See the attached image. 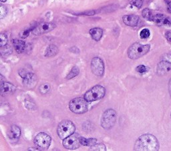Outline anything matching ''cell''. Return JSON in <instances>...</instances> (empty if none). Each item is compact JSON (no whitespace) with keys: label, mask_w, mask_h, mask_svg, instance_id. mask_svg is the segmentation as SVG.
I'll return each mask as SVG.
<instances>
[{"label":"cell","mask_w":171,"mask_h":151,"mask_svg":"<svg viewBox=\"0 0 171 151\" xmlns=\"http://www.w3.org/2000/svg\"><path fill=\"white\" fill-rule=\"evenodd\" d=\"M159 147L158 141L155 136L145 134L136 140L134 149L137 151H156L159 150Z\"/></svg>","instance_id":"obj_1"},{"label":"cell","mask_w":171,"mask_h":151,"mask_svg":"<svg viewBox=\"0 0 171 151\" xmlns=\"http://www.w3.org/2000/svg\"><path fill=\"white\" fill-rule=\"evenodd\" d=\"M150 49V45H142L139 43H134L129 47L128 50V57L132 59H136L148 54Z\"/></svg>","instance_id":"obj_2"},{"label":"cell","mask_w":171,"mask_h":151,"mask_svg":"<svg viewBox=\"0 0 171 151\" xmlns=\"http://www.w3.org/2000/svg\"><path fill=\"white\" fill-rule=\"evenodd\" d=\"M69 108L70 111L75 114H84L88 111V101L84 98H75L70 102Z\"/></svg>","instance_id":"obj_3"},{"label":"cell","mask_w":171,"mask_h":151,"mask_svg":"<svg viewBox=\"0 0 171 151\" xmlns=\"http://www.w3.org/2000/svg\"><path fill=\"white\" fill-rule=\"evenodd\" d=\"M76 127L74 124L70 121H62L58 126L57 133L61 139H64L74 133Z\"/></svg>","instance_id":"obj_4"},{"label":"cell","mask_w":171,"mask_h":151,"mask_svg":"<svg viewBox=\"0 0 171 151\" xmlns=\"http://www.w3.org/2000/svg\"><path fill=\"white\" fill-rule=\"evenodd\" d=\"M105 94L106 89L104 86L96 85L86 92L84 98L88 102H93L102 99Z\"/></svg>","instance_id":"obj_5"},{"label":"cell","mask_w":171,"mask_h":151,"mask_svg":"<svg viewBox=\"0 0 171 151\" xmlns=\"http://www.w3.org/2000/svg\"><path fill=\"white\" fill-rule=\"evenodd\" d=\"M117 114L113 109H108L103 113L101 119V126L103 128L109 130L116 124Z\"/></svg>","instance_id":"obj_6"},{"label":"cell","mask_w":171,"mask_h":151,"mask_svg":"<svg viewBox=\"0 0 171 151\" xmlns=\"http://www.w3.org/2000/svg\"><path fill=\"white\" fill-rule=\"evenodd\" d=\"M52 139L50 136L45 133H40L36 136L34 139V144L36 148L40 150H46L51 144Z\"/></svg>","instance_id":"obj_7"},{"label":"cell","mask_w":171,"mask_h":151,"mask_svg":"<svg viewBox=\"0 0 171 151\" xmlns=\"http://www.w3.org/2000/svg\"><path fill=\"white\" fill-rule=\"evenodd\" d=\"M19 74L23 78V82L25 86L29 89L34 87L36 83H37V79H36V77L34 74L27 71L24 69L20 70L19 71Z\"/></svg>","instance_id":"obj_8"},{"label":"cell","mask_w":171,"mask_h":151,"mask_svg":"<svg viewBox=\"0 0 171 151\" xmlns=\"http://www.w3.org/2000/svg\"><path fill=\"white\" fill-rule=\"evenodd\" d=\"M80 136L77 134L73 133L70 136L63 139V146L69 150L78 149L80 146Z\"/></svg>","instance_id":"obj_9"},{"label":"cell","mask_w":171,"mask_h":151,"mask_svg":"<svg viewBox=\"0 0 171 151\" xmlns=\"http://www.w3.org/2000/svg\"><path fill=\"white\" fill-rule=\"evenodd\" d=\"M104 64L100 57H94L91 61V70L93 73L98 77H102L104 73Z\"/></svg>","instance_id":"obj_10"},{"label":"cell","mask_w":171,"mask_h":151,"mask_svg":"<svg viewBox=\"0 0 171 151\" xmlns=\"http://www.w3.org/2000/svg\"><path fill=\"white\" fill-rule=\"evenodd\" d=\"M55 27L56 25L54 23L44 22V23H41L36 26L32 30V32L36 35H40L51 32V31L55 29Z\"/></svg>","instance_id":"obj_11"},{"label":"cell","mask_w":171,"mask_h":151,"mask_svg":"<svg viewBox=\"0 0 171 151\" xmlns=\"http://www.w3.org/2000/svg\"><path fill=\"white\" fill-rule=\"evenodd\" d=\"M152 21L158 26H171V19L162 14H157V15H153Z\"/></svg>","instance_id":"obj_12"},{"label":"cell","mask_w":171,"mask_h":151,"mask_svg":"<svg viewBox=\"0 0 171 151\" xmlns=\"http://www.w3.org/2000/svg\"><path fill=\"white\" fill-rule=\"evenodd\" d=\"M16 90V86L8 82H0V95H5L13 93Z\"/></svg>","instance_id":"obj_13"},{"label":"cell","mask_w":171,"mask_h":151,"mask_svg":"<svg viewBox=\"0 0 171 151\" xmlns=\"http://www.w3.org/2000/svg\"><path fill=\"white\" fill-rule=\"evenodd\" d=\"M21 136V130L16 125H12L7 133V137L12 142H17Z\"/></svg>","instance_id":"obj_14"},{"label":"cell","mask_w":171,"mask_h":151,"mask_svg":"<svg viewBox=\"0 0 171 151\" xmlns=\"http://www.w3.org/2000/svg\"><path fill=\"white\" fill-rule=\"evenodd\" d=\"M122 20L128 26L136 27L138 23L139 17L136 15H127L123 16Z\"/></svg>","instance_id":"obj_15"},{"label":"cell","mask_w":171,"mask_h":151,"mask_svg":"<svg viewBox=\"0 0 171 151\" xmlns=\"http://www.w3.org/2000/svg\"><path fill=\"white\" fill-rule=\"evenodd\" d=\"M171 70V64L167 61H162L157 65V74L159 75H166Z\"/></svg>","instance_id":"obj_16"},{"label":"cell","mask_w":171,"mask_h":151,"mask_svg":"<svg viewBox=\"0 0 171 151\" xmlns=\"http://www.w3.org/2000/svg\"><path fill=\"white\" fill-rule=\"evenodd\" d=\"M90 34L92 38L96 41H98L102 38L103 35V30L99 27L92 28L90 30Z\"/></svg>","instance_id":"obj_17"},{"label":"cell","mask_w":171,"mask_h":151,"mask_svg":"<svg viewBox=\"0 0 171 151\" xmlns=\"http://www.w3.org/2000/svg\"><path fill=\"white\" fill-rule=\"evenodd\" d=\"M13 44L16 50V51L18 52V54L23 53L25 49H26V43H25L24 41H21V40H17V39H16V40H13Z\"/></svg>","instance_id":"obj_18"},{"label":"cell","mask_w":171,"mask_h":151,"mask_svg":"<svg viewBox=\"0 0 171 151\" xmlns=\"http://www.w3.org/2000/svg\"><path fill=\"white\" fill-rule=\"evenodd\" d=\"M80 144L83 145V146L90 147L92 146H93V145H94L95 144L97 143V139H94V138L86 139L84 137H82V136H80Z\"/></svg>","instance_id":"obj_19"},{"label":"cell","mask_w":171,"mask_h":151,"mask_svg":"<svg viewBox=\"0 0 171 151\" xmlns=\"http://www.w3.org/2000/svg\"><path fill=\"white\" fill-rule=\"evenodd\" d=\"M58 53V48L56 45H50L48 47L46 51V54L45 56L46 57H54V56L56 55Z\"/></svg>","instance_id":"obj_20"},{"label":"cell","mask_w":171,"mask_h":151,"mask_svg":"<svg viewBox=\"0 0 171 151\" xmlns=\"http://www.w3.org/2000/svg\"><path fill=\"white\" fill-rule=\"evenodd\" d=\"M142 15L143 16V18H145L146 19H147L148 21H152V12L150 10L148 9V8H145L142 10Z\"/></svg>","instance_id":"obj_21"},{"label":"cell","mask_w":171,"mask_h":151,"mask_svg":"<svg viewBox=\"0 0 171 151\" xmlns=\"http://www.w3.org/2000/svg\"><path fill=\"white\" fill-rule=\"evenodd\" d=\"M80 73V70L79 68L77 66H74L71 70V71L69 73V74L67 75L66 79H72L73 78L76 77L77 75L79 74Z\"/></svg>","instance_id":"obj_22"},{"label":"cell","mask_w":171,"mask_h":151,"mask_svg":"<svg viewBox=\"0 0 171 151\" xmlns=\"http://www.w3.org/2000/svg\"><path fill=\"white\" fill-rule=\"evenodd\" d=\"M50 90V85L48 83H44L41 85L40 88H39V91H40V93L42 95L47 94Z\"/></svg>","instance_id":"obj_23"},{"label":"cell","mask_w":171,"mask_h":151,"mask_svg":"<svg viewBox=\"0 0 171 151\" xmlns=\"http://www.w3.org/2000/svg\"><path fill=\"white\" fill-rule=\"evenodd\" d=\"M90 150H100V151H104L106 150V147L104 144L99 143V144H95L93 146L90 147Z\"/></svg>","instance_id":"obj_24"},{"label":"cell","mask_w":171,"mask_h":151,"mask_svg":"<svg viewBox=\"0 0 171 151\" xmlns=\"http://www.w3.org/2000/svg\"><path fill=\"white\" fill-rule=\"evenodd\" d=\"M8 39L7 35L5 34H0V48L2 47H4L6 45V44L7 43Z\"/></svg>","instance_id":"obj_25"},{"label":"cell","mask_w":171,"mask_h":151,"mask_svg":"<svg viewBox=\"0 0 171 151\" xmlns=\"http://www.w3.org/2000/svg\"><path fill=\"white\" fill-rule=\"evenodd\" d=\"M150 35V31L148 29H143L141 32V33H140V36H141V39H147L148 37H149V36Z\"/></svg>","instance_id":"obj_26"},{"label":"cell","mask_w":171,"mask_h":151,"mask_svg":"<svg viewBox=\"0 0 171 151\" xmlns=\"http://www.w3.org/2000/svg\"><path fill=\"white\" fill-rule=\"evenodd\" d=\"M7 14L6 7L0 4V19L4 18Z\"/></svg>","instance_id":"obj_27"},{"label":"cell","mask_w":171,"mask_h":151,"mask_svg":"<svg viewBox=\"0 0 171 151\" xmlns=\"http://www.w3.org/2000/svg\"><path fill=\"white\" fill-rule=\"evenodd\" d=\"M130 4L132 5H134L138 8H141L143 4V1L142 0H132V1L130 2Z\"/></svg>","instance_id":"obj_28"},{"label":"cell","mask_w":171,"mask_h":151,"mask_svg":"<svg viewBox=\"0 0 171 151\" xmlns=\"http://www.w3.org/2000/svg\"><path fill=\"white\" fill-rule=\"evenodd\" d=\"M136 71L141 74H143L144 73H147L148 71V67H147L145 65H138L136 67Z\"/></svg>","instance_id":"obj_29"},{"label":"cell","mask_w":171,"mask_h":151,"mask_svg":"<svg viewBox=\"0 0 171 151\" xmlns=\"http://www.w3.org/2000/svg\"><path fill=\"white\" fill-rule=\"evenodd\" d=\"M161 59H162V61H167V62L171 64V51L164 54L162 56Z\"/></svg>","instance_id":"obj_30"},{"label":"cell","mask_w":171,"mask_h":151,"mask_svg":"<svg viewBox=\"0 0 171 151\" xmlns=\"http://www.w3.org/2000/svg\"><path fill=\"white\" fill-rule=\"evenodd\" d=\"M33 29L32 28H30L29 29H26L23 31V32H21L20 33V34H19V36H20V37H21L22 39H26L27 37H28L29 35H30V33L31 31H32Z\"/></svg>","instance_id":"obj_31"},{"label":"cell","mask_w":171,"mask_h":151,"mask_svg":"<svg viewBox=\"0 0 171 151\" xmlns=\"http://www.w3.org/2000/svg\"><path fill=\"white\" fill-rule=\"evenodd\" d=\"M165 37H166L168 41L171 43V32H167L165 33Z\"/></svg>","instance_id":"obj_32"},{"label":"cell","mask_w":171,"mask_h":151,"mask_svg":"<svg viewBox=\"0 0 171 151\" xmlns=\"http://www.w3.org/2000/svg\"><path fill=\"white\" fill-rule=\"evenodd\" d=\"M168 12L171 13V1H169L168 3V7H167Z\"/></svg>","instance_id":"obj_33"},{"label":"cell","mask_w":171,"mask_h":151,"mask_svg":"<svg viewBox=\"0 0 171 151\" xmlns=\"http://www.w3.org/2000/svg\"><path fill=\"white\" fill-rule=\"evenodd\" d=\"M169 88H170V94H171V79H170V82H169Z\"/></svg>","instance_id":"obj_34"},{"label":"cell","mask_w":171,"mask_h":151,"mask_svg":"<svg viewBox=\"0 0 171 151\" xmlns=\"http://www.w3.org/2000/svg\"><path fill=\"white\" fill-rule=\"evenodd\" d=\"M28 150H39L38 149H29Z\"/></svg>","instance_id":"obj_35"},{"label":"cell","mask_w":171,"mask_h":151,"mask_svg":"<svg viewBox=\"0 0 171 151\" xmlns=\"http://www.w3.org/2000/svg\"><path fill=\"white\" fill-rule=\"evenodd\" d=\"M6 1H7V0H0V1L3 2V3H4V2H5Z\"/></svg>","instance_id":"obj_36"},{"label":"cell","mask_w":171,"mask_h":151,"mask_svg":"<svg viewBox=\"0 0 171 151\" xmlns=\"http://www.w3.org/2000/svg\"><path fill=\"white\" fill-rule=\"evenodd\" d=\"M170 118H171V113H170Z\"/></svg>","instance_id":"obj_37"}]
</instances>
